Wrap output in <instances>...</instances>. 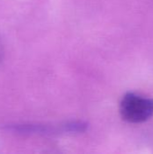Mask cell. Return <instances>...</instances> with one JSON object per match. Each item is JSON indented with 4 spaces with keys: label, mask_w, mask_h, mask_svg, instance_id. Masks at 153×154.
<instances>
[{
    "label": "cell",
    "mask_w": 153,
    "mask_h": 154,
    "mask_svg": "<svg viewBox=\"0 0 153 154\" xmlns=\"http://www.w3.org/2000/svg\"><path fill=\"white\" fill-rule=\"evenodd\" d=\"M119 110L126 122L141 124L153 116V99L135 93H127L121 100Z\"/></svg>",
    "instance_id": "6da1fadb"
},
{
    "label": "cell",
    "mask_w": 153,
    "mask_h": 154,
    "mask_svg": "<svg viewBox=\"0 0 153 154\" xmlns=\"http://www.w3.org/2000/svg\"><path fill=\"white\" fill-rule=\"evenodd\" d=\"M1 55H2V47H1V44H0V59H1Z\"/></svg>",
    "instance_id": "7a4b0ae2"
}]
</instances>
